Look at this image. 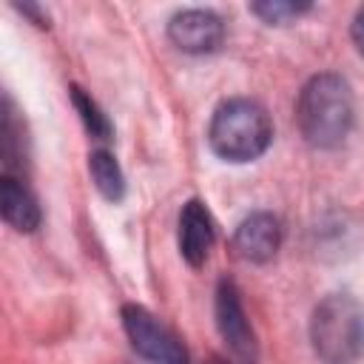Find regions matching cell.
<instances>
[{
    "label": "cell",
    "mask_w": 364,
    "mask_h": 364,
    "mask_svg": "<svg viewBox=\"0 0 364 364\" xmlns=\"http://www.w3.org/2000/svg\"><path fill=\"white\" fill-rule=\"evenodd\" d=\"M208 142L225 162H253L273 142V122L262 102L233 97L219 102L208 125Z\"/></svg>",
    "instance_id": "obj_2"
},
{
    "label": "cell",
    "mask_w": 364,
    "mask_h": 364,
    "mask_svg": "<svg viewBox=\"0 0 364 364\" xmlns=\"http://www.w3.org/2000/svg\"><path fill=\"white\" fill-rule=\"evenodd\" d=\"M350 34H353V43H355L358 54L364 57V6L355 11V17H353V26H350Z\"/></svg>",
    "instance_id": "obj_14"
},
{
    "label": "cell",
    "mask_w": 364,
    "mask_h": 364,
    "mask_svg": "<svg viewBox=\"0 0 364 364\" xmlns=\"http://www.w3.org/2000/svg\"><path fill=\"white\" fill-rule=\"evenodd\" d=\"M88 173L94 179V188L108 199V202H122L125 196V173L117 162V156L105 148H97L88 154Z\"/></svg>",
    "instance_id": "obj_10"
},
{
    "label": "cell",
    "mask_w": 364,
    "mask_h": 364,
    "mask_svg": "<svg viewBox=\"0 0 364 364\" xmlns=\"http://www.w3.org/2000/svg\"><path fill=\"white\" fill-rule=\"evenodd\" d=\"M310 9H313L310 3H290V0H262L250 6V11L267 26H287L301 14H307Z\"/></svg>",
    "instance_id": "obj_13"
},
{
    "label": "cell",
    "mask_w": 364,
    "mask_h": 364,
    "mask_svg": "<svg viewBox=\"0 0 364 364\" xmlns=\"http://www.w3.org/2000/svg\"><path fill=\"white\" fill-rule=\"evenodd\" d=\"M168 40L185 54H210L225 40V23L210 9H185L168 20Z\"/></svg>",
    "instance_id": "obj_5"
},
{
    "label": "cell",
    "mask_w": 364,
    "mask_h": 364,
    "mask_svg": "<svg viewBox=\"0 0 364 364\" xmlns=\"http://www.w3.org/2000/svg\"><path fill=\"white\" fill-rule=\"evenodd\" d=\"M14 9H17V11H23V14H28V17H31L37 26H48V14H43L37 6H31V3H23V6H14Z\"/></svg>",
    "instance_id": "obj_15"
},
{
    "label": "cell",
    "mask_w": 364,
    "mask_h": 364,
    "mask_svg": "<svg viewBox=\"0 0 364 364\" xmlns=\"http://www.w3.org/2000/svg\"><path fill=\"white\" fill-rule=\"evenodd\" d=\"M23 125L14 117V102L11 97H3V125H0V154L6 173L14 176V171L23 168Z\"/></svg>",
    "instance_id": "obj_11"
},
{
    "label": "cell",
    "mask_w": 364,
    "mask_h": 364,
    "mask_svg": "<svg viewBox=\"0 0 364 364\" xmlns=\"http://www.w3.org/2000/svg\"><path fill=\"white\" fill-rule=\"evenodd\" d=\"M68 94H71L74 111L80 114V122H82V128L88 131V136H91V139H100V142L111 139V122H108V117L102 114V108L91 100V94H85L80 85H71Z\"/></svg>",
    "instance_id": "obj_12"
},
{
    "label": "cell",
    "mask_w": 364,
    "mask_h": 364,
    "mask_svg": "<svg viewBox=\"0 0 364 364\" xmlns=\"http://www.w3.org/2000/svg\"><path fill=\"white\" fill-rule=\"evenodd\" d=\"M355 105L350 82L341 74L324 71L304 82L296 100V125L310 148H338L353 128Z\"/></svg>",
    "instance_id": "obj_1"
},
{
    "label": "cell",
    "mask_w": 364,
    "mask_h": 364,
    "mask_svg": "<svg viewBox=\"0 0 364 364\" xmlns=\"http://www.w3.org/2000/svg\"><path fill=\"white\" fill-rule=\"evenodd\" d=\"M310 341L324 364H353L364 355V307L350 293L324 296L310 316Z\"/></svg>",
    "instance_id": "obj_3"
},
{
    "label": "cell",
    "mask_w": 364,
    "mask_h": 364,
    "mask_svg": "<svg viewBox=\"0 0 364 364\" xmlns=\"http://www.w3.org/2000/svg\"><path fill=\"white\" fill-rule=\"evenodd\" d=\"M213 219L199 199H188L179 210V253L191 267H202L213 247Z\"/></svg>",
    "instance_id": "obj_8"
},
{
    "label": "cell",
    "mask_w": 364,
    "mask_h": 364,
    "mask_svg": "<svg viewBox=\"0 0 364 364\" xmlns=\"http://www.w3.org/2000/svg\"><path fill=\"white\" fill-rule=\"evenodd\" d=\"M213 313H216V327L222 333V338L230 344L233 353H239L242 358L253 355V330L247 324L239 290L230 279H219L216 284V301H213Z\"/></svg>",
    "instance_id": "obj_7"
},
{
    "label": "cell",
    "mask_w": 364,
    "mask_h": 364,
    "mask_svg": "<svg viewBox=\"0 0 364 364\" xmlns=\"http://www.w3.org/2000/svg\"><path fill=\"white\" fill-rule=\"evenodd\" d=\"M210 364H228V361H222V358H210Z\"/></svg>",
    "instance_id": "obj_16"
},
{
    "label": "cell",
    "mask_w": 364,
    "mask_h": 364,
    "mask_svg": "<svg viewBox=\"0 0 364 364\" xmlns=\"http://www.w3.org/2000/svg\"><path fill=\"white\" fill-rule=\"evenodd\" d=\"M0 213L6 225L14 228L17 233H34L43 222L37 196L20 176H11V173H3L0 179Z\"/></svg>",
    "instance_id": "obj_9"
},
{
    "label": "cell",
    "mask_w": 364,
    "mask_h": 364,
    "mask_svg": "<svg viewBox=\"0 0 364 364\" xmlns=\"http://www.w3.org/2000/svg\"><path fill=\"white\" fill-rule=\"evenodd\" d=\"M279 247H282V222L267 210H256L245 216L233 230V250L245 262L264 264L279 253Z\"/></svg>",
    "instance_id": "obj_6"
},
{
    "label": "cell",
    "mask_w": 364,
    "mask_h": 364,
    "mask_svg": "<svg viewBox=\"0 0 364 364\" xmlns=\"http://www.w3.org/2000/svg\"><path fill=\"white\" fill-rule=\"evenodd\" d=\"M119 316H122V327L131 347L142 358H148L151 364H188L185 344L151 310L139 304H125Z\"/></svg>",
    "instance_id": "obj_4"
}]
</instances>
